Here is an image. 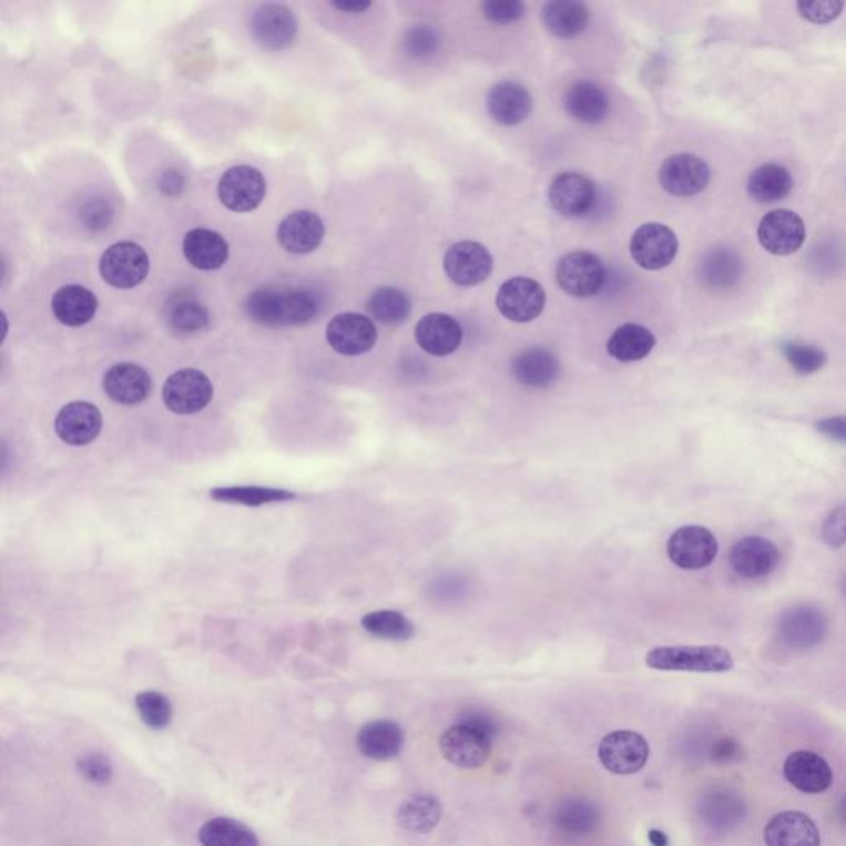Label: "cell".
I'll return each mask as SVG.
<instances>
[{
	"mask_svg": "<svg viewBox=\"0 0 846 846\" xmlns=\"http://www.w3.org/2000/svg\"><path fill=\"white\" fill-rule=\"evenodd\" d=\"M245 313L252 322L269 328L306 325L318 313V302L306 289L265 286L255 289L247 302Z\"/></svg>",
	"mask_w": 846,
	"mask_h": 846,
	"instance_id": "6da1fadb",
	"label": "cell"
},
{
	"mask_svg": "<svg viewBox=\"0 0 846 846\" xmlns=\"http://www.w3.org/2000/svg\"><path fill=\"white\" fill-rule=\"evenodd\" d=\"M830 632V619L820 607L797 603L778 615L775 636L791 652H808L817 649Z\"/></svg>",
	"mask_w": 846,
	"mask_h": 846,
	"instance_id": "7a4b0ae2",
	"label": "cell"
},
{
	"mask_svg": "<svg viewBox=\"0 0 846 846\" xmlns=\"http://www.w3.org/2000/svg\"><path fill=\"white\" fill-rule=\"evenodd\" d=\"M646 665L659 672L726 673L734 669L723 646H659L646 655Z\"/></svg>",
	"mask_w": 846,
	"mask_h": 846,
	"instance_id": "3957f363",
	"label": "cell"
},
{
	"mask_svg": "<svg viewBox=\"0 0 846 846\" xmlns=\"http://www.w3.org/2000/svg\"><path fill=\"white\" fill-rule=\"evenodd\" d=\"M438 747L444 760L455 767L473 771L490 761L493 740L470 724L458 723L440 734Z\"/></svg>",
	"mask_w": 846,
	"mask_h": 846,
	"instance_id": "277c9868",
	"label": "cell"
},
{
	"mask_svg": "<svg viewBox=\"0 0 846 846\" xmlns=\"http://www.w3.org/2000/svg\"><path fill=\"white\" fill-rule=\"evenodd\" d=\"M720 551L713 531L703 526H683L673 532L666 544V554L676 568L701 571L710 568Z\"/></svg>",
	"mask_w": 846,
	"mask_h": 846,
	"instance_id": "5b68a950",
	"label": "cell"
},
{
	"mask_svg": "<svg viewBox=\"0 0 846 846\" xmlns=\"http://www.w3.org/2000/svg\"><path fill=\"white\" fill-rule=\"evenodd\" d=\"M100 273L104 282L114 288H134L150 275V256L134 242H120L106 248L101 256Z\"/></svg>",
	"mask_w": 846,
	"mask_h": 846,
	"instance_id": "8992f818",
	"label": "cell"
},
{
	"mask_svg": "<svg viewBox=\"0 0 846 846\" xmlns=\"http://www.w3.org/2000/svg\"><path fill=\"white\" fill-rule=\"evenodd\" d=\"M555 276H558L562 292L574 296V298H589V296L599 295L607 279L605 265H603L602 259L591 252L584 251L565 255L559 262Z\"/></svg>",
	"mask_w": 846,
	"mask_h": 846,
	"instance_id": "52a82bcc",
	"label": "cell"
},
{
	"mask_svg": "<svg viewBox=\"0 0 846 846\" xmlns=\"http://www.w3.org/2000/svg\"><path fill=\"white\" fill-rule=\"evenodd\" d=\"M649 757V741L635 731H615L599 744L600 764L612 774H636L645 767Z\"/></svg>",
	"mask_w": 846,
	"mask_h": 846,
	"instance_id": "ba28073f",
	"label": "cell"
},
{
	"mask_svg": "<svg viewBox=\"0 0 846 846\" xmlns=\"http://www.w3.org/2000/svg\"><path fill=\"white\" fill-rule=\"evenodd\" d=\"M757 238L768 254L787 256L804 247L807 228L801 215L788 208H775L762 217Z\"/></svg>",
	"mask_w": 846,
	"mask_h": 846,
	"instance_id": "9c48e42d",
	"label": "cell"
},
{
	"mask_svg": "<svg viewBox=\"0 0 846 846\" xmlns=\"http://www.w3.org/2000/svg\"><path fill=\"white\" fill-rule=\"evenodd\" d=\"M214 396V386L204 373L197 369H182L172 374L163 387V399L167 409L181 416L201 412Z\"/></svg>",
	"mask_w": 846,
	"mask_h": 846,
	"instance_id": "30bf717a",
	"label": "cell"
},
{
	"mask_svg": "<svg viewBox=\"0 0 846 846\" xmlns=\"http://www.w3.org/2000/svg\"><path fill=\"white\" fill-rule=\"evenodd\" d=\"M549 202L562 217H585L597 204L595 184L581 172H562L549 185Z\"/></svg>",
	"mask_w": 846,
	"mask_h": 846,
	"instance_id": "8fae6325",
	"label": "cell"
},
{
	"mask_svg": "<svg viewBox=\"0 0 846 846\" xmlns=\"http://www.w3.org/2000/svg\"><path fill=\"white\" fill-rule=\"evenodd\" d=\"M781 564V551L771 539L747 536L731 548L730 565L744 581L768 578Z\"/></svg>",
	"mask_w": 846,
	"mask_h": 846,
	"instance_id": "7c38bea8",
	"label": "cell"
},
{
	"mask_svg": "<svg viewBox=\"0 0 846 846\" xmlns=\"http://www.w3.org/2000/svg\"><path fill=\"white\" fill-rule=\"evenodd\" d=\"M544 305V288L536 279L514 276L498 289L497 308L509 322H534L541 315Z\"/></svg>",
	"mask_w": 846,
	"mask_h": 846,
	"instance_id": "4fadbf2b",
	"label": "cell"
},
{
	"mask_svg": "<svg viewBox=\"0 0 846 846\" xmlns=\"http://www.w3.org/2000/svg\"><path fill=\"white\" fill-rule=\"evenodd\" d=\"M266 195L262 172L252 166L231 167L218 182V198L232 212L247 214L259 207Z\"/></svg>",
	"mask_w": 846,
	"mask_h": 846,
	"instance_id": "5bb4252c",
	"label": "cell"
},
{
	"mask_svg": "<svg viewBox=\"0 0 846 846\" xmlns=\"http://www.w3.org/2000/svg\"><path fill=\"white\" fill-rule=\"evenodd\" d=\"M630 254L636 265L650 272L666 268L677 254L676 234L656 222L642 225L630 241Z\"/></svg>",
	"mask_w": 846,
	"mask_h": 846,
	"instance_id": "9a60e30c",
	"label": "cell"
},
{
	"mask_svg": "<svg viewBox=\"0 0 846 846\" xmlns=\"http://www.w3.org/2000/svg\"><path fill=\"white\" fill-rule=\"evenodd\" d=\"M251 30L255 42L263 49L282 50L295 42L298 22L295 13L283 3H265L255 10Z\"/></svg>",
	"mask_w": 846,
	"mask_h": 846,
	"instance_id": "2e32d148",
	"label": "cell"
},
{
	"mask_svg": "<svg viewBox=\"0 0 846 846\" xmlns=\"http://www.w3.org/2000/svg\"><path fill=\"white\" fill-rule=\"evenodd\" d=\"M660 184L676 197L700 194L711 181L710 166L694 154L681 153L670 156L659 172Z\"/></svg>",
	"mask_w": 846,
	"mask_h": 846,
	"instance_id": "e0dca14e",
	"label": "cell"
},
{
	"mask_svg": "<svg viewBox=\"0 0 846 846\" xmlns=\"http://www.w3.org/2000/svg\"><path fill=\"white\" fill-rule=\"evenodd\" d=\"M444 268L455 285L477 286L490 276L493 256L478 242H460L448 248Z\"/></svg>",
	"mask_w": 846,
	"mask_h": 846,
	"instance_id": "ac0fdd59",
	"label": "cell"
},
{
	"mask_svg": "<svg viewBox=\"0 0 846 846\" xmlns=\"http://www.w3.org/2000/svg\"><path fill=\"white\" fill-rule=\"evenodd\" d=\"M326 338L336 353L343 356H360L376 346L377 329L367 316L340 313L329 322Z\"/></svg>",
	"mask_w": 846,
	"mask_h": 846,
	"instance_id": "d6986e66",
	"label": "cell"
},
{
	"mask_svg": "<svg viewBox=\"0 0 846 846\" xmlns=\"http://www.w3.org/2000/svg\"><path fill=\"white\" fill-rule=\"evenodd\" d=\"M784 775L788 784L808 795L827 792L834 784L830 764L814 751H795L784 762Z\"/></svg>",
	"mask_w": 846,
	"mask_h": 846,
	"instance_id": "ffe728a7",
	"label": "cell"
},
{
	"mask_svg": "<svg viewBox=\"0 0 846 846\" xmlns=\"http://www.w3.org/2000/svg\"><path fill=\"white\" fill-rule=\"evenodd\" d=\"M325 238V224L312 211H296L278 225V242L293 255L312 254Z\"/></svg>",
	"mask_w": 846,
	"mask_h": 846,
	"instance_id": "44dd1931",
	"label": "cell"
},
{
	"mask_svg": "<svg viewBox=\"0 0 846 846\" xmlns=\"http://www.w3.org/2000/svg\"><path fill=\"white\" fill-rule=\"evenodd\" d=\"M767 846H820L822 838L817 825L802 812H781L768 820L764 828Z\"/></svg>",
	"mask_w": 846,
	"mask_h": 846,
	"instance_id": "7402d4cb",
	"label": "cell"
},
{
	"mask_svg": "<svg viewBox=\"0 0 846 846\" xmlns=\"http://www.w3.org/2000/svg\"><path fill=\"white\" fill-rule=\"evenodd\" d=\"M104 393L114 402L136 406L150 396L151 376L146 369L133 363H121L110 367L104 374Z\"/></svg>",
	"mask_w": 846,
	"mask_h": 846,
	"instance_id": "603a6c76",
	"label": "cell"
},
{
	"mask_svg": "<svg viewBox=\"0 0 846 846\" xmlns=\"http://www.w3.org/2000/svg\"><path fill=\"white\" fill-rule=\"evenodd\" d=\"M406 734L402 727L390 720L373 721L360 727L356 737L359 753L367 760L386 762L396 760L404 750Z\"/></svg>",
	"mask_w": 846,
	"mask_h": 846,
	"instance_id": "cb8c5ba5",
	"label": "cell"
},
{
	"mask_svg": "<svg viewBox=\"0 0 846 846\" xmlns=\"http://www.w3.org/2000/svg\"><path fill=\"white\" fill-rule=\"evenodd\" d=\"M516 383L529 389H549L561 376V364L551 350L531 347L522 350L511 366Z\"/></svg>",
	"mask_w": 846,
	"mask_h": 846,
	"instance_id": "d4e9b609",
	"label": "cell"
},
{
	"mask_svg": "<svg viewBox=\"0 0 846 846\" xmlns=\"http://www.w3.org/2000/svg\"><path fill=\"white\" fill-rule=\"evenodd\" d=\"M101 412L90 402L67 404L55 420L57 435L73 447L91 444L100 435Z\"/></svg>",
	"mask_w": 846,
	"mask_h": 846,
	"instance_id": "484cf974",
	"label": "cell"
},
{
	"mask_svg": "<svg viewBox=\"0 0 846 846\" xmlns=\"http://www.w3.org/2000/svg\"><path fill=\"white\" fill-rule=\"evenodd\" d=\"M417 344L430 356H450L460 347L463 329L460 323L444 313L424 316L416 328Z\"/></svg>",
	"mask_w": 846,
	"mask_h": 846,
	"instance_id": "4316f807",
	"label": "cell"
},
{
	"mask_svg": "<svg viewBox=\"0 0 846 846\" xmlns=\"http://www.w3.org/2000/svg\"><path fill=\"white\" fill-rule=\"evenodd\" d=\"M487 108L490 116L501 126H516L531 113L532 98L519 83H498L488 94Z\"/></svg>",
	"mask_w": 846,
	"mask_h": 846,
	"instance_id": "83f0119b",
	"label": "cell"
},
{
	"mask_svg": "<svg viewBox=\"0 0 846 846\" xmlns=\"http://www.w3.org/2000/svg\"><path fill=\"white\" fill-rule=\"evenodd\" d=\"M182 252L194 268L204 269V272L222 268L228 259L227 241L208 228H194L187 232L182 242Z\"/></svg>",
	"mask_w": 846,
	"mask_h": 846,
	"instance_id": "f1b7e54d",
	"label": "cell"
},
{
	"mask_svg": "<svg viewBox=\"0 0 846 846\" xmlns=\"http://www.w3.org/2000/svg\"><path fill=\"white\" fill-rule=\"evenodd\" d=\"M96 309L98 298L85 286H63L52 298L53 315L62 325L70 328L85 326L94 318Z\"/></svg>",
	"mask_w": 846,
	"mask_h": 846,
	"instance_id": "f546056e",
	"label": "cell"
},
{
	"mask_svg": "<svg viewBox=\"0 0 846 846\" xmlns=\"http://www.w3.org/2000/svg\"><path fill=\"white\" fill-rule=\"evenodd\" d=\"M564 108L574 120L597 124L609 113V96L597 83L578 82L564 93Z\"/></svg>",
	"mask_w": 846,
	"mask_h": 846,
	"instance_id": "4dcf8cb0",
	"label": "cell"
},
{
	"mask_svg": "<svg viewBox=\"0 0 846 846\" xmlns=\"http://www.w3.org/2000/svg\"><path fill=\"white\" fill-rule=\"evenodd\" d=\"M589 17L588 6L572 0H554L542 7L546 29L559 39L581 35L588 29Z\"/></svg>",
	"mask_w": 846,
	"mask_h": 846,
	"instance_id": "1f68e13d",
	"label": "cell"
},
{
	"mask_svg": "<svg viewBox=\"0 0 846 846\" xmlns=\"http://www.w3.org/2000/svg\"><path fill=\"white\" fill-rule=\"evenodd\" d=\"M164 316L172 332L192 335L208 325V312L194 295L179 292L171 295L164 306Z\"/></svg>",
	"mask_w": 846,
	"mask_h": 846,
	"instance_id": "d6a6232c",
	"label": "cell"
},
{
	"mask_svg": "<svg viewBox=\"0 0 846 846\" xmlns=\"http://www.w3.org/2000/svg\"><path fill=\"white\" fill-rule=\"evenodd\" d=\"M794 188V177L787 167L781 164H762L751 174L747 191L751 197L760 204L784 201Z\"/></svg>",
	"mask_w": 846,
	"mask_h": 846,
	"instance_id": "836d02e7",
	"label": "cell"
},
{
	"mask_svg": "<svg viewBox=\"0 0 846 846\" xmlns=\"http://www.w3.org/2000/svg\"><path fill=\"white\" fill-rule=\"evenodd\" d=\"M655 344L656 338L650 329L630 323V325H623L615 329L607 343V350L613 359L620 360V363H635V360L645 359L652 353Z\"/></svg>",
	"mask_w": 846,
	"mask_h": 846,
	"instance_id": "e575fe53",
	"label": "cell"
},
{
	"mask_svg": "<svg viewBox=\"0 0 846 846\" xmlns=\"http://www.w3.org/2000/svg\"><path fill=\"white\" fill-rule=\"evenodd\" d=\"M602 815L599 808L584 798L565 801L555 812L554 824L565 837H588L599 828Z\"/></svg>",
	"mask_w": 846,
	"mask_h": 846,
	"instance_id": "d590c367",
	"label": "cell"
},
{
	"mask_svg": "<svg viewBox=\"0 0 846 846\" xmlns=\"http://www.w3.org/2000/svg\"><path fill=\"white\" fill-rule=\"evenodd\" d=\"M441 814L444 808L434 795H414L400 805L397 822L410 834H430L440 824Z\"/></svg>",
	"mask_w": 846,
	"mask_h": 846,
	"instance_id": "8d00e7d4",
	"label": "cell"
},
{
	"mask_svg": "<svg viewBox=\"0 0 846 846\" xmlns=\"http://www.w3.org/2000/svg\"><path fill=\"white\" fill-rule=\"evenodd\" d=\"M743 276V259L730 248H714L701 262V279L711 288L726 289Z\"/></svg>",
	"mask_w": 846,
	"mask_h": 846,
	"instance_id": "74e56055",
	"label": "cell"
},
{
	"mask_svg": "<svg viewBox=\"0 0 846 846\" xmlns=\"http://www.w3.org/2000/svg\"><path fill=\"white\" fill-rule=\"evenodd\" d=\"M198 844L202 846H259L254 830L228 817H215L205 822L198 830Z\"/></svg>",
	"mask_w": 846,
	"mask_h": 846,
	"instance_id": "f35d334b",
	"label": "cell"
},
{
	"mask_svg": "<svg viewBox=\"0 0 846 846\" xmlns=\"http://www.w3.org/2000/svg\"><path fill=\"white\" fill-rule=\"evenodd\" d=\"M367 312L383 325L397 326L409 319L412 303L402 289L383 286L370 295Z\"/></svg>",
	"mask_w": 846,
	"mask_h": 846,
	"instance_id": "ab89813d",
	"label": "cell"
},
{
	"mask_svg": "<svg viewBox=\"0 0 846 846\" xmlns=\"http://www.w3.org/2000/svg\"><path fill=\"white\" fill-rule=\"evenodd\" d=\"M360 625L369 635L393 640V642H406L416 635L414 623L396 610H377V612L367 613Z\"/></svg>",
	"mask_w": 846,
	"mask_h": 846,
	"instance_id": "60d3db41",
	"label": "cell"
},
{
	"mask_svg": "<svg viewBox=\"0 0 846 846\" xmlns=\"http://www.w3.org/2000/svg\"><path fill=\"white\" fill-rule=\"evenodd\" d=\"M296 495L276 488L262 487H228L215 488L211 491V498L221 503L245 504V507H262L268 503H282V501L295 500Z\"/></svg>",
	"mask_w": 846,
	"mask_h": 846,
	"instance_id": "b9f144b4",
	"label": "cell"
},
{
	"mask_svg": "<svg viewBox=\"0 0 846 846\" xmlns=\"http://www.w3.org/2000/svg\"><path fill=\"white\" fill-rule=\"evenodd\" d=\"M701 812H703L704 822L711 827L730 830L743 818L744 805L740 798L727 792H721V794L716 792L706 798Z\"/></svg>",
	"mask_w": 846,
	"mask_h": 846,
	"instance_id": "7bdbcfd3",
	"label": "cell"
},
{
	"mask_svg": "<svg viewBox=\"0 0 846 846\" xmlns=\"http://www.w3.org/2000/svg\"><path fill=\"white\" fill-rule=\"evenodd\" d=\"M782 353L787 359L788 366L801 374V376H812L824 369L828 357L820 347L811 346V344L782 343Z\"/></svg>",
	"mask_w": 846,
	"mask_h": 846,
	"instance_id": "ee69618b",
	"label": "cell"
},
{
	"mask_svg": "<svg viewBox=\"0 0 846 846\" xmlns=\"http://www.w3.org/2000/svg\"><path fill=\"white\" fill-rule=\"evenodd\" d=\"M137 713L141 721L151 730H164L172 721L171 701L157 691H143L136 696Z\"/></svg>",
	"mask_w": 846,
	"mask_h": 846,
	"instance_id": "f6af8a7d",
	"label": "cell"
},
{
	"mask_svg": "<svg viewBox=\"0 0 846 846\" xmlns=\"http://www.w3.org/2000/svg\"><path fill=\"white\" fill-rule=\"evenodd\" d=\"M440 47V35L430 26H416L404 37V50L412 59H428Z\"/></svg>",
	"mask_w": 846,
	"mask_h": 846,
	"instance_id": "bcb514c9",
	"label": "cell"
},
{
	"mask_svg": "<svg viewBox=\"0 0 846 846\" xmlns=\"http://www.w3.org/2000/svg\"><path fill=\"white\" fill-rule=\"evenodd\" d=\"M798 13L812 23L834 22L844 12L845 3L840 0H802L797 3Z\"/></svg>",
	"mask_w": 846,
	"mask_h": 846,
	"instance_id": "7dc6e473",
	"label": "cell"
},
{
	"mask_svg": "<svg viewBox=\"0 0 846 846\" xmlns=\"http://www.w3.org/2000/svg\"><path fill=\"white\" fill-rule=\"evenodd\" d=\"M77 768L85 781L94 785L110 784L113 778V764L106 756L100 753L83 754L77 761Z\"/></svg>",
	"mask_w": 846,
	"mask_h": 846,
	"instance_id": "c3c4849f",
	"label": "cell"
},
{
	"mask_svg": "<svg viewBox=\"0 0 846 846\" xmlns=\"http://www.w3.org/2000/svg\"><path fill=\"white\" fill-rule=\"evenodd\" d=\"M820 538L832 549L846 546V504H840L828 512L822 524Z\"/></svg>",
	"mask_w": 846,
	"mask_h": 846,
	"instance_id": "681fc988",
	"label": "cell"
},
{
	"mask_svg": "<svg viewBox=\"0 0 846 846\" xmlns=\"http://www.w3.org/2000/svg\"><path fill=\"white\" fill-rule=\"evenodd\" d=\"M526 6L519 0H490L483 3V13L490 22L507 23L516 22L524 16Z\"/></svg>",
	"mask_w": 846,
	"mask_h": 846,
	"instance_id": "f907efd6",
	"label": "cell"
},
{
	"mask_svg": "<svg viewBox=\"0 0 846 846\" xmlns=\"http://www.w3.org/2000/svg\"><path fill=\"white\" fill-rule=\"evenodd\" d=\"M80 218H82L83 227L88 231H104L113 221V208L106 201L94 198V201L83 205L82 211H80Z\"/></svg>",
	"mask_w": 846,
	"mask_h": 846,
	"instance_id": "816d5d0a",
	"label": "cell"
},
{
	"mask_svg": "<svg viewBox=\"0 0 846 846\" xmlns=\"http://www.w3.org/2000/svg\"><path fill=\"white\" fill-rule=\"evenodd\" d=\"M818 431L830 440L846 444V416L827 417L815 425Z\"/></svg>",
	"mask_w": 846,
	"mask_h": 846,
	"instance_id": "f5cc1de1",
	"label": "cell"
},
{
	"mask_svg": "<svg viewBox=\"0 0 846 846\" xmlns=\"http://www.w3.org/2000/svg\"><path fill=\"white\" fill-rule=\"evenodd\" d=\"M740 744L731 737L717 741L713 746V760L717 762H730L736 760L740 754Z\"/></svg>",
	"mask_w": 846,
	"mask_h": 846,
	"instance_id": "db71d44e",
	"label": "cell"
},
{
	"mask_svg": "<svg viewBox=\"0 0 846 846\" xmlns=\"http://www.w3.org/2000/svg\"><path fill=\"white\" fill-rule=\"evenodd\" d=\"M460 723L470 724V726L477 727V730L483 731L485 734H488V736L491 737V740H495V736L498 734V726L497 723H495L493 720H491L490 716H487V714L481 713H470L468 716H465L463 720L460 721Z\"/></svg>",
	"mask_w": 846,
	"mask_h": 846,
	"instance_id": "11a10c76",
	"label": "cell"
},
{
	"mask_svg": "<svg viewBox=\"0 0 846 846\" xmlns=\"http://www.w3.org/2000/svg\"><path fill=\"white\" fill-rule=\"evenodd\" d=\"M160 187L166 195H177L184 187V179L175 171L166 172L161 179Z\"/></svg>",
	"mask_w": 846,
	"mask_h": 846,
	"instance_id": "9f6ffc18",
	"label": "cell"
},
{
	"mask_svg": "<svg viewBox=\"0 0 846 846\" xmlns=\"http://www.w3.org/2000/svg\"><path fill=\"white\" fill-rule=\"evenodd\" d=\"M333 6L338 10H343V12L359 13L369 9L370 2H333Z\"/></svg>",
	"mask_w": 846,
	"mask_h": 846,
	"instance_id": "6f0895ef",
	"label": "cell"
},
{
	"mask_svg": "<svg viewBox=\"0 0 846 846\" xmlns=\"http://www.w3.org/2000/svg\"><path fill=\"white\" fill-rule=\"evenodd\" d=\"M649 842L650 844H652V846H669L670 845L669 837H666V835L663 834L662 830H650Z\"/></svg>",
	"mask_w": 846,
	"mask_h": 846,
	"instance_id": "680465c9",
	"label": "cell"
},
{
	"mask_svg": "<svg viewBox=\"0 0 846 846\" xmlns=\"http://www.w3.org/2000/svg\"><path fill=\"white\" fill-rule=\"evenodd\" d=\"M840 820L844 822V825L846 827V797L844 801H842L840 804Z\"/></svg>",
	"mask_w": 846,
	"mask_h": 846,
	"instance_id": "91938a15",
	"label": "cell"
},
{
	"mask_svg": "<svg viewBox=\"0 0 846 846\" xmlns=\"http://www.w3.org/2000/svg\"><path fill=\"white\" fill-rule=\"evenodd\" d=\"M844 595H845V599H846V575H845V579H844Z\"/></svg>",
	"mask_w": 846,
	"mask_h": 846,
	"instance_id": "94428289",
	"label": "cell"
}]
</instances>
